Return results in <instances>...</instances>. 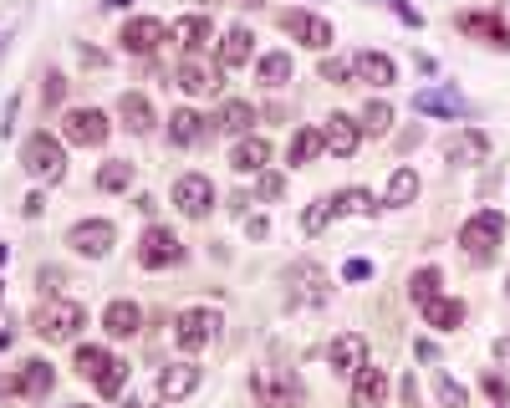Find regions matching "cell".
<instances>
[{"label":"cell","mask_w":510,"mask_h":408,"mask_svg":"<svg viewBox=\"0 0 510 408\" xmlns=\"http://www.w3.org/2000/svg\"><path fill=\"white\" fill-rule=\"evenodd\" d=\"M72 368H76V378L82 382H92L97 393H123V382H128V362L123 357H113L107 347H76V357H72Z\"/></svg>","instance_id":"obj_1"},{"label":"cell","mask_w":510,"mask_h":408,"mask_svg":"<svg viewBox=\"0 0 510 408\" xmlns=\"http://www.w3.org/2000/svg\"><path fill=\"white\" fill-rule=\"evenodd\" d=\"M82 321H87V311L76 301H66V296H51V301L36 306V317H31V327H36L41 342H72L76 332H82Z\"/></svg>","instance_id":"obj_2"},{"label":"cell","mask_w":510,"mask_h":408,"mask_svg":"<svg viewBox=\"0 0 510 408\" xmlns=\"http://www.w3.org/2000/svg\"><path fill=\"white\" fill-rule=\"evenodd\" d=\"M500 240H505V215L500 209H480V215H470L459 225V250L470 260H490Z\"/></svg>","instance_id":"obj_3"},{"label":"cell","mask_w":510,"mask_h":408,"mask_svg":"<svg viewBox=\"0 0 510 408\" xmlns=\"http://www.w3.org/2000/svg\"><path fill=\"white\" fill-rule=\"evenodd\" d=\"M21 164L31 178H41V184H56V178L66 174V148L51 133H31V138L21 143Z\"/></svg>","instance_id":"obj_4"},{"label":"cell","mask_w":510,"mask_h":408,"mask_svg":"<svg viewBox=\"0 0 510 408\" xmlns=\"http://www.w3.org/2000/svg\"><path fill=\"white\" fill-rule=\"evenodd\" d=\"M219 311L215 306H189V311H178L174 317V347H184V352H199V347H209L219 337Z\"/></svg>","instance_id":"obj_5"},{"label":"cell","mask_w":510,"mask_h":408,"mask_svg":"<svg viewBox=\"0 0 510 408\" xmlns=\"http://www.w3.org/2000/svg\"><path fill=\"white\" fill-rule=\"evenodd\" d=\"M250 388H255V398H260L266 408H296V403H301V378L286 372V368H260L250 378Z\"/></svg>","instance_id":"obj_6"},{"label":"cell","mask_w":510,"mask_h":408,"mask_svg":"<svg viewBox=\"0 0 510 408\" xmlns=\"http://www.w3.org/2000/svg\"><path fill=\"white\" fill-rule=\"evenodd\" d=\"M286 286H291L296 306H321L332 296V276L317 266V260H296V266H286Z\"/></svg>","instance_id":"obj_7"},{"label":"cell","mask_w":510,"mask_h":408,"mask_svg":"<svg viewBox=\"0 0 510 408\" xmlns=\"http://www.w3.org/2000/svg\"><path fill=\"white\" fill-rule=\"evenodd\" d=\"M184 260V240H178L174 230L164 225H148L138 240V266L143 270H164V266H178Z\"/></svg>","instance_id":"obj_8"},{"label":"cell","mask_w":510,"mask_h":408,"mask_svg":"<svg viewBox=\"0 0 510 408\" xmlns=\"http://www.w3.org/2000/svg\"><path fill=\"white\" fill-rule=\"evenodd\" d=\"M174 209L184 219H204L209 209H215V184L204 174H178L174 178Z\"/></svg>","instance_id":"obj_9"},{"label":"cell","mask_w":510,"mask_h":408,"mask_svg":"<svg viewBox=\"0 0 510 408\" xmlns=\"http://www.w3.org/2000/svg\"><path fill=\"white\" fill-rule=\"evenodd\" d=\"M117 41H123L128 56H153V51L168 41V26L158 21V15H133V21L117 31Z\"/></svg>","instance_id":"obj_10"},{"label":"cell","mask_w":510,"mask_h":408,"mask_svg":"<svg viewBox=\"0 0 510 408\" xmlns=\"http://www.w3.org/2000/svg\"><path fill=\"white\" fill-rule=\"evenodd\" d=\"M62 138L76 143V148H102V143H107V117H102L97 107H72V113L62 117Z\"/></svg>","instance_id":"obj_11"},{"label":"cell","mask_w":510,"mask_h":408,"mask_svg":"<svg viewBox=\"0 0 510 408\" xmlns=\"http://www.w3.org/2000/svg\"><path fill=\"white\" fill-rule=\"evenodd\" d=\"M117 230L107 225V219H76L72 230H66V245H72L76 255H92V260H102V255L113 250Z\"/></svg>","instance_id":"obj_12"},{"label":"cell","mask_w":510,"mask_h":408,"mask_svg":"<svg viewBox=\"0 0 510 408\" xmlns=\"http://www.w3.org/2000/svg\"><path fill=\"white\" fill-rule=\"evenodd\" d=\"M219 76H225V66H219V62H204V56H184V62H178V87L189 92V97H209V92H219V87H225Z\"/></svg>","instance_id":"obj_13"},{"label":"cell","mask_w":510,"mask_h":408,"mask_svg":"<svg viewBox=\"0 0 510 408\" xmlns=\"http://www.w3.org/2000/svg\"><path fill=\"white\" fill-rule=\"evenodd\" d=\"M280 31L296 36L301 46H311V51H327L332 46V26L321 21V15H311V11H286V15H280Z\"/></svg>","instance_id":"obj_14"},{"label":"cell","mask_w":510,"mask_h":408,"mask_svg":"<svg viewBox=\"0 0 510 408\" xmlns=\"http://www.w3.org/2000/svg\"><path fill=\"white\" fill-rule=\"evenodd\" d=\"M327 362H332V372H342V378H357V372L368 368V342H362L357 332H342V337H332Z\"/></svg>","instance_id":"obj_15"},{"label":"cell","mask_w":510,"mask_h":408,"mask_svg":"<svg viewBox=\"0 0 510 408\" xmlns=\"http://www.w3.org/2000/svg\"><path fill=\"white\" fill-rule=\"evenodd\" d=\"M168 41H174L184 56H204V51H209V41H215V26L204 21V15H184V21H174Z\"/></svg>","instance_id":"obj_16"},{"label":"cell","mask_w":510,"mask_h":408,"mask_svg":"<svg viewBox=\"0 0 510 408\" xmlns=\"http://www.w3.org/2000/svg\"><path fill=\"white\" fill-rule=\"evenodd\" d=\"M444 158L459 164V168H474V164L490 158V138H484L480 128H464V133H454V138L444 143Z\"/></svg>","instance_id":"obj_17"},{"label":"cell","mask_w":510,"mask_h":408,"mask_svg":"<svg viewBox=\"0 0 510 408\" xmlns=\"http://www.w3.org/2000/svg\"><path fill=\"white\" fill-rule=\"evenodd\" d=\"M459 31L474 36V41H484V46H510V26L500 21V15H490V11H464L459 15Z\"/></svg>","instance_id":"obj_18"},{"label":"cell","mask_w":510,"mask_h":408,"mask_svg":"<svg viewBox=\"0 0 510 408\" xmlns=\"http://www.w3.org/2000/svg\"><path fill=\"white\" fill-rule=\"evenodd\" d=\"M321 138H327V153H337V158H352L357 143H362V128H357V117L332 113L327 128H321Z\"/></svg>","instance_id":"obj_19"},{"label":"cell","mask_w":510,"mask_h":408,"mask_svg":"<svg viewBox=\"0 0 510 408\" xmlns=\"http://www.w3.org/2000/svg\"><path fill=\"white\" fill-rule=\"evenodd\" d=\"M209 133H215L209 117H199L194 107H178V113L168 117V143H174V148H194V143H204Z\"/></svg>","instance_id":"obj_20"},{"label":"cell","mask_w":510,"mask_h":408,"mask_svg":"<svg viewBox=\"0 0 510 408\" xmlns=\"http://www.w3.org/2000/svg\"><path fill=\"white\" fill-rule=\"evenodd\" d=\"M194 388H199V368H194V362H168V368L158 372V398H164V403L189 398Z\"/></svg>","instance_id":"obj_21"},{"label":"cell","mask_w":510,"mask_h":408,"mask_svg":"<svg viewBox=\"0 0 510 408\" xmlns=\"http://www.w3.org/2000/svg\"><path fill=\"white\" fill-rule=\"evenodd\" d=\"M230 168H235V174H266L270 168V143L255 138V133H245V138L235 143V153H230Z\"/></svg>","instance_id":"obj_22"},{"label":"cell","mask_w":510,"mask_h":408,"mask_svg":"<svg viewBox=\"0 0 510 408\" xmlns=\"http://www.w3.org/2000/svg\"><path fill=\"white\" fill-rule=\"evenodd\" d=\"M382 403H388V372L368 362L352 378V408H382Z\"/></svg>","instance_id":"obj_23"},{"label":"cell","mask_w":510,"mask_h":408,"mask_svg":"<svg viewBox=\"0 0 510 408\" xmlns=\"http://www.w3.org/2000/svg\"><path fill=\"white\" fill-rule=\"evenodd\" d=\"M352 76L357 82H368V87H393V56H382V51H357L352 56Z\"/></svg>","instance_id":"obj_24"},{"label":"cell","mask_w":510,"mask_h":408,"mask_svg":"<svg viewBox=\"0 0 510 408\" xmlns=\"http://www.w3.org/2000/svg\"><path fill=\"white\" fill-rule=\"evenodd\" d=\"M423 327L459 332L464 327V301H459V296H434V301H423Z\"/></svg>","instance_id":"obj_25"},{"label":"cell","mask_w":510,"mask_h":408,"mask_svg":"<svg viewBox=\"0 0 510 408\" xmlns=\"http://www.w3.org/2000/svg\"><path fill=\"white\" fill-rule=\"evenodd\" d=\"M250 51H255V36L245 31V26H230L225 36H219V66H225V72H235V66L250 62Z\"/></svg>","instance_id":"obj_26"},{"label":"cell","mask_w":510,"mask_h":408,"mask_svg":"<svg viewBox=\"0 0 510 408\" xmlns=\"http://www.w3.org/2000/svg\"><path fill=\"white\" fill-rule=\"evenodd\" d=\"M51 382H56L51 362L31 357V362H21V372H15V393H26V398H46V393H51Z\"/></svg>","instance_id":"obj_27"},{"label":"cell","mask_w":510,"mask_h":408,"mask_svg":"<svg viewBox=\"0 0 510 408\" xmlns=\"http://www.w3.org/2000/svg\"><path fill=\"white\" fill-rule=\"evenodd\" d=\"M117 117H123L128 133H148L153 128V102L143 97V92H123V97H117Z\"/></svg>","instance_id":"obj_28"},{"label":"cell","mask_w":510,"mask_h":408,"mask_svg":"<svg viewBox=\"0 0 510 408\" xmlns=\"http://www.w3.org/2000/svg\"><path fill=\"white\" fill-rule=\"evenodd\" d=\"M102 327H107V337H138L143 311L133 301H113L107 311H102Z\"/></svg>","instance_id":"obj_29"},{"label":"cell","mask_w":510,"mask_h":408,"mask_svg":"<svg viewBox=\"0 0 510 408\" xmlns=\"http://www.w3.org/2000/svg\"><path fill=\"white\" fill-rule=\"evenodd\" d=\"M250 123H255V107H250V102H225V107L209 117V128H215V133H235V138H245V133H250Z\"/></svg>","instance_id":"obj_30"},{"label":"cell","mask_w":510,"mask_h":408,"mask_svg":"<svg viewBox=\"0 0 510 408\" xmlns=\"http://www.w3.org/2000/svg\"><path fill=\"white\" fill-rule=\"evenodd\" d=\"M255 82H260V87H286V82H291V56H286V51H266V56L255 62Z\"/></svg>","instance_id":"obj_31"},{"label":"cell","mask_w":510,"mask_h":408,"mask_svg":"<svg viewBox=\"0 0 510 408\" xmlns=\"http://www.w3.org/2000/svg\"><path fill=\"white\" fill-rule=\"evenodd\" d=\"M317 153H327V138H321V128H296V138H291V148H286V158L301 168V164H311Z\"/></svg>","instance_id":"obj_32"},{"label":"cell","mask_w":510,"mask_h":408,"mask_svg":"<svg viewBox=\"0 0 510 408\" xmlns=\"http://www.w3.org/2000/svg\"><path fill=\"white\" fill-rule=\"evenodd\" d=\"M337 215H342V209H337V194H321V199H311L301 209V230H306V235H321Z\"/></svg>","instance_id":"obj_33"},{"label":"cell","mask_w":510,"mask_h":408,"mask_svg":"<svg viewBox=\"0 0 510 408\" xmlns=\"http://www.w3.org/2000/svg\"><path fill=\"white\" fill-rule=\"evenodd\" d=\"M413 113H434V117H459L464 113V102L454 92H419L413 97Z\"/></svg>","instance_id":"obj_34"},{"label":"cell","mask_w":510,"mask_h":408,"mask_svg":"<svg viewBox=\"0 0 510 408\" xmlns=\"http://www.w3.org/2000/svg\"><path fill=\"white\" fill-rule=\"evenodd\" d=\"M419 199V174L413 168H393V178H388V194H382V204H413Z\"/></svg>","instance_id":"obj_35"},{"label":"cell","mask_w":510,"mask_h":408,"mask_svg":"<svg viewBox=\"0 0 510 408\" xmlns=\"http://www.w3.org/2000/svg\"><path fill=\"white\" fill-rule=\"evenodd\" d=\"M133 184V164L128 158H107V164L97 168V189L102 194H117V189H128Z\"/></svg>","instance_id":"obj_36"},{"label":"cell","mask_w":510,"mask_h":408,"mask_svg":"<svg viewBox=\"0 0 510 408\" xmlns=\"http://www.w3.org/2000/svg\"><path fill=\"white\" fill-rule=\"evenodd\" d=\"M357 128H362V133H372V138H382V133L393 128V107H388V102H378V97H372L368 107H362V117H357Z\"/></svg>","instance_id":"obj_37"},{"label":"cell","mask_w":510,"mask_h":408,"mask_svg":"<svg viewBox=\"0 0 510 408\" xmlns=\"http://www.w3.org/2000/svg\"><path fill=\"white\" fill-rule=\"evenodd\" d=\"M439 270L434 266H423V270H413V280H408V296H413V306H423V301H434V296H439Z\"/></svg>","instance_id":"obj_38"},{"label":"cell","mask_w":510,"mask_h":408,"mask_svg":"<svg viewBox=\"0 0 510 408\" xmlns=\"http://www.w3.org/2000/svg\"><path fill=\"white\" fill-rule=\"evenodd\" d=\"M434 398H439L444 408H464V403H470V393H464V382H454L449 372H434Z\"/></svg>","instance_id":"obj_39"},{"label":"cell","mask_w":510,"mask_h":408,"mask_svg":"<svg viewBox=\"0 0 510 408\" xmlns=\"http://www.w3.org/2000/svg\"><path fill=\"white\" fill-rule=\"evenodd\" d=\"M337 209H342V215H378V199H372L368 189H342L337 194Z\"/></svg>","instance_id":"obj_40"},{"label":"cell","mask_w":510,"mask_h":408,"mask_svg":"<svg viewBox=\"0 0 510 408\" xmlns=\"http://www.w3.org/2000/svg\"><path fill=\"white\" fill-rule=\"evenodd\" d=\"M321 82L347 87V82H352V62H342V56H321Z\"/></svg>","instance_id":"obj_41"},{"label":"cell","mask_w":510,"mask_h":408,"mask_svg":"<svg viewBox=\"0 0 510 408\" xmlns=\"http://www.w3.org/2000/svg\"><path fill=\"white\" fill-rule=\"evenodd\" d=\"M255 194H260V199H280V194H286V174H255Z\"/></svg>","instance_id":"obj_42"},{"label":"cell","mask_w":510,"mask_h":408,"mask_svg":"<svg viewBox=\"0 0 510 408\" xmlns=\"http://www.w3.org/2000/svg\"><path fill=\"white\" fill-rule=\"evenodd\" d=\"M480 388L490 393V403H495V408H505V403H510V382L500 378V372H484V378H480Z\"/></svg>","instance_id":"obj_43"},{"label":"cell","mask_w":510,"mask_h":408,"mask_svg":"<svg viewBox=\"0 0 510 408\" xmlns=\"http://www.w3.org/2000/svg\"><path fill=\"white\" fill-rule=\"evenodd\" d=\"M41 97H46V102H62V97H66V76L51 72V76H46V87H41Z\"/></svg>","instance_id":"obj_44"},{"label":"cell","mask_w":510,"mask_h":408,"mask_svg":"<svg viewBox=\"0 0 510 408\" xmlns=\"http://www.w3.org/2000/svg\"><path fill=\"white\" fill-rule=\"evenodd\" d=\"M388 5H393V15H398V21H403V26H423V15L413 11L408 0H388Z\"/></svg>","instance_id":"obj_45"},{"label":"cell","mask_w":510,"mask_h":408,"mask_svg":"<svg viewBox=\"0 0 510 408\" xmlns=\"http://www.w3.org/2000/svg\"><path fill=\"white\" fill-rule=\"evenodd\" d=\"M245 235H250V240H266V235H270V219L266 215H250V219H245Z\"/></svg>","instance_id":"obj_46"},{"label":"cell","mask_w":510,"mask_h":408,"mask_svg":"<svg viewBox=\"0 0 510 408\" xmlns=\"http://www.w3.org/2000/svg\"><path fill=\"white\" fill-rule=\"evenodd\" d=\"M342 276H347V280H368V276H372V266H368V260H347Z\"/></svg>","instance_id":"obj_47"},{"label":"cell","mask_w":510,"mask_h":408,"mask_svg":"<svg viewBox=\"0 0 510 408\" xmlns=\"http://www.w3.org/2000/svg\"><path fill=\"white\" fill-rule=\"evenodd\" d=\"M62 270H41V291H56V286H62Z\"/></svg>","instance_id":"obj_48"},{"label":"cell","mask_w":510,"mask_h":408,"mask_svg":"<svg viewBox=\"0 0 510 408\" xmlns=\"http://www.w3.org/2000/svg\"><path fill=\"white\" fill-rule=\"evenodd\" d=\"M495 362H500V368H510V337H495Z\"/></svg>","instance_id":"obj_49"},{"label":"cell","mask_w":510,"mask_h":408,"mask_svg":"<svg viewBox=\"0 0 510 408\" xmlns=\"http://www.w3.org/2000/svg\"><path fill=\"white\" fill-rule=\"evenodd\" d=\"M21 209H26V219H36V215H41V209H46V199H41V194H31V199H26V204H21Z\"/></svg>","instance_id":"obj_50"},{"label":"cell","mask_w":510,"mask_h":408,"mask_svg":"<svg viewBox=\"0 0 510 408\" xmlns=\"http://www.w3.org/2000/svg\"><path fill=\"white\" fill-rule=\"evenodd\" d=\"M117 408H143V403H138V393H123V403H117Z\"/></svg>","instance_id":"obj_51"},{"label":"cell","mask_w":510,"mask_h":408,"mask_svg":"<svg viewBox=\"0 0 510 408\" xmlns=\"http://www.w3.org/2000/svg\"><path fill=\"white\" fill-rule=\"evenodd\" d=\"M11 342H15V327H11V332H0V352H5Z\"/></svg>","instance_id":"obj_52"},{"label":"cell","mask_w":510,"mask_h":408,"mask_svg":"<svg viewBox=\"0 0 510 408\" xmlns=\"http://www.w3.org/2000/svg\"><path fill=\"white\" fill-rule=\"evenodd\" d=\"M102 5H107V11H123V5H133V0H102Z\"/></svg>","instance_id":"obj_53"},{"label":"cell","mask_w":510,"mask_h":408,"mask_svg":"<svg viewBox=\"0 0 510 408\" xmlns=\"http://www.w3.org/2000/svg\"><path fill=\"white\" fill-rule=\"evenodd\" d=\"M505 26H510V0H505Z\"/></svg>","instance_id":"obj_54"},{"label":"cell","mask_w":510,"mask_h":408,"mask_svg":"<svg viewBox=\"0 0 510 408\" xmlns=\"http://www.w3.org/2000/svg\"><path fill=\"white\" fill-rule=\"evenodd\" d=\"M235 5H255V0H235Z\"/></svg>","instance_id":"obj_55"},{"label":"cell","mask_w":510,"mask_h":408,"mask_svg":"<svg viewBox=\"0 0 510 408\" xmlns=\"http://www.w3.org/2000/svg\"><path fill=\"white\" fill-rule=\"evenodd\" d=\"M66 408H87V403H66Z\"/></svg>","instance_id":"obj_56"},{"label":"cell","mask_w":510,"mask_h":408,"mask_svg":"<svg viewBox=\"0 0 510 408\" xmlns=\"http://www.w3.org/2000/svg\"><path fill=\"white\" fill-rule=\"evenodd\" d=\"M505 296H510V280H505Z\"/></svg>","instance_id":"obj_57"},{"label":"cell","mask_w":510,"mask_h":408,"mask_svg":"<svg viewBox=\"0 0 510 408\" xmlns=\"http://www.w3.org/2000/svg\"><path fill=\"white\" fill-rule=\"evenodd\" d=\"M0 301H5V291H0Z\"/></svg>","instance_id":"obj_58"}]
</instances>
